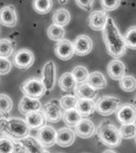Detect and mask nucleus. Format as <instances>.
<instances>
[{"mask_svg":"<svg viewBox=\"0 0 136 153\" xmlns=\"http://www.w3.org/2000/svg\"><path fill=\"white\" fill-rule=\"evenodd\" d=\"M63 120L67 126L69 128H72V127L75 128L79 122L82 120V117L76 109L68 110L64 112L63 115Z\"/></svg>","mask_w":136,"mask_h":153,"instance_id":"nucleus-28","label":"nucleus"},{"mask_svg":"<svg viewBox=\"0 0 136 153\" xmlns=\"http://www.w3.org/2000/svg\"><path fill=\"white\" fill-rule=\"evenodd\" d=\"M68 2H69L68 1H58V3L61 5H65L67 4Z\"/></svg>","mask_w":136,"mask_h":153,"instance_id":"nucleus-41","label":"nucleus"},{"mask_svg":"<svg viewBox=\"0 0 136 153\" xmlns=\"http://www.w3.org/2000/svg\"><path fill=\"white\" fill-rule=\"evenodd\" d=\"M79 99L76 96L73 95H65L63 96L60 100V105L61 107L65 111L72 109H76Z\"/></svg>","mask_w":136,"mask_h":153,"instance_id":"nucleus-32","label":"nucleus"},{"mask_svg":"<svg viewBox=\"0 0 136 153\" xmlns=\"http://www.w3.org/2000/svg\"><path fill=\"white\" fill-rule=\"evenodd\" d=\"M13 108V101L9 96L4 93L0 94V115L7 118Z\"/></svg>","mask_w":136,"mask_h":153,"instance_id":"nucleus-29","label":"nucleus"},{"mask_svg":"<svg viewBox=\"0 0 136 153\" xmlns=\"http://www.w3.org/2000/svg\"><path fill=\"white\" fill-rule=\"evenodd\" d=\"M87 83L95 90H100L106 87L107 80L102 73L95 71L89 74Z\"/></svg>","mask_w":136,"mask_h":153,"instance_id":"nucleus-24","label":"nucleus"},{"mask_svg":"<svg viewBox=\"0 0 136 153\" xmlns=\"http://www.w3.org/2000/svg\"><path fill=\"white\" fill-rule=\"evenodd\" d=\"M95 132L99 140L108 148L119 147L122 142L119 129L109 120H102Z\"/></svg>","mask_w":136,"mask_h":153,"instance_id":"nucleus-3","label":"nucleus"},{"mask_svg":"<svg viewBox=\"0 0 136 153\" xmlns=\"http://www.w3.org/2000/svg\"><path fill=\"white\" fill-rule=\"evenodd\" d=\"M54 51L56 56L62 61L71 59L75 54L72 42L67 39H63L58 42L55 45Z\"/></svg>","mask_w":136,"mask_h":153,"instance_id":"nucleus-11","label":"nucleus"},{"mask_svg":"<svg viewBox=\"0 0 136 153\" xmlns=\"http://www.w3.org/2000/svg\"><path fill=\"white\" fill-rule=\"evenodd\" d=\"M119 131L122 139L130 140L136 136V126L134 124L121 125Z\"/></svg>","mask_w":136,"mask_h":153,"instance_id":"nucleus-36","label":"nucleus"},{"mask_svg":"<svg viewBox=\"0 0 136 153\" xmlns=\"http://www.w3.org/2000/svg\"><path fill=\"white\" fill-rule=\"evenodd\" d=\"M103 153H116V152H115V151H112V150H105Z\"/></svg>","mask_w":136,"mask_h":153,"instance_id":"nucleus-42","label":"nucleus"},{"mask_svg":"<svg viewBox=\"0 0 136 153\" xmlns=\"http://www.w3.org/2000/svg\"><path fill=\"white\" fill-rule=\"evenodd\" d=\"M131 105H133L134 106H136V95L134 97L131 98V102H130Z\"/></svg>","mask_w":136,"mask_h":153,"instance_id":"nucleus-40","label":"nucleus"},{"mask_svg":"<svg viewBox=\"0 0 136 153\" xmlns=\"http://www.w3.org/2000/svg\"><path fill=\"white\" fill-rule=\"evenodd\" d=\"M121 106V100L114 96L104 95L100 97L95 103V110L103 117H108L116 112Z\"/></svg>","mask_w":136,"mask_h":153,"instance_id":"nucleus-5","label":"nucleus"},{"mask_svg":"<svg viewBox=\"0 0 136 153\" xmlns=\"http://www.w3.org/2000/svg\"><path fill=\"white\" fill-rule=\"evenodd\" d=\"M41 112L44 115L45 120L51 123H57L61 119L62 112L59 105L56 102L47 103L41 108Z\"/></svg>","mask_w":136,"mask_h":153,"instance_id":"nucleus-14","label":"nucleus"},{"mask_svg":"<svg viewBox=\"0 0 136 153\" xmlns=\"http://www.w3.org/2000/svg\"><path fill=\"white\" fill-rule=\"evenodd\" d=\"M76 134L69 128H62L57 132L56 143L61 148H68L74 143Z\"/></svg>","mask_w":136,"mask_h":153,"instance_id":"nucleus-15","label":"nucleus"},{"mask_svg":"<svg viewBox=\"0 0 136 153\" xmlns=\"http://www.w3.org/2000/svg\"><path fill=\"white\" fill-rule=\"evenodd\" d=\"M135 143H136V136L135 137Z\"/></svg>","mask_w":136,"mask_h":153,"instance_id":"nucleus-45","label":"nucleus"},{"mask_svg":"<svg viewBox=\"0 0 136 153\" xmlns=\"http://www.w3.org/2000/svg\"><path fill=\"white\" fill-rule=\"evenodd\" d=\"M72 74L74 76L77 84H83L87 82L88 76H89L88 70L83 65H78L75 67L72 72Z\"/></svg>","mask_w":136,"mask_h":153,"instance_id":"nucleus-34","label":"nucleus"},{"mask_svg":"<svg viewBox=\"0 0 136 153\" xmlns=\"http://www.w3.org/2000/svg\"><path fill=\"white\" fill-rule=\"evenodd\" d=\"M70 20H71L70 13L68 10L64 8L57 9L52 15V22L54 25L61 26V27L67 26L69 23Z\"/></svg>","mask_w":136,"mask_h":153,"instance_id":"nucleus-25","label":"nucleus"},{"mask_svg":"<svg viewBox=\"0 0 136 153\" xmlns=\"http://www.w3.org/2000/svg\"><path fill=\"white\" fill-rule=\"evenodd\" d=\"M107 19H108V16L106 11L103 10H95L92 12L88 16V26L93 30H103L107 23Z\"/></svg>","mask_w":136,"mask_h":153,"instance_id":"nucleus-12","label":"nucleus"},{"mask_svg":"<svg viewBox=\"0 0 136 153\" xmlns=\"http://www.w3.org/2000/svg\"><path fill=\"white\" fill-rule=\"evenodd\" d=\"M41 153H50V152H48V151H46V150H45V149H44V150L42 151V152Z\"/></svg>","mask_w":136,"mask_h":153,"instance_id":"nucleus-43","label":"nucleus"},{"mask_svg":"<svg viewBox=\"0 0 136 153\" xmlns=\"http://www.w3.org/2000/svg\"><path fill=\"white\" fill-rule=\"evenodd\" d=\"M133 124H135V126H136V117H135V120H134Z\"/></svg>","mask_w":136,"mask_h":153,"instance_id":"nucleus-44","label":"nucleus"},{"mask_svg":"<svg viewBox=\"0 0 136 153\" xmlns=\"http://www.w3.org/2000/svg\"><path fill=\"white\" fill-rule=\"evenodd\" d=\"M48 37L52 41L55 42H60L64 39V37L65 35V30L64 27L57 26V25H51L49 26L47 30Z\"/></svg>","mask_w":136,"mask_h":153,"instance_id":"nucleus-30","label":"nucleus"},{"mask_svg":"<svg viewBox=\"0 0 136 153\" xmlns=\"http://www.w3.org/2000/svg\"><path fill=\"white\" fill-rule=\"evenodd\" d=\"M30 131L25 120L21 118H0V131L7 134L14 140H21L28 136Z\"/></svg>","mask_w":136,"mask_h":153,"instance_id":"nucleus-2","label":"nucleus"},{"mask_svg":"<svg viewBox=\"0 0 136 153\" xmlns=\"http://www.w3.org/2000/svg\"><path fill=\"white\" fill-rule=\"evenodd\" d=\"M95 128L89 119H82L75 127V134L83 139H88L95 134Z\"/></svg>","mask_w":136,"mask_h":153,"instance_id":"nucleus-16","label":"nucleus"},{"mask_svg":"<svg viewBox=\"0 0 136 153\" xmlns=\"http://www.w3.org/2000/svg\"><path fill=\"white\" fill-rule=\"evenodd\" d=\"M56 65L53 61L45 62L41 72V81L46 90L51 91L56 85Z\"/></svg>","mask_w":136,"mask_h":153,"instance_id":"nucleus-7","label":"nucleus"},{"mask_svg":"<svg viewBox=\"0 0 136 153\" xmlns=\"http://www.w3.org/2000/svg\"><path fill=\"white\" fill-rule=\"evenodd\" d=\"M121 2L120 1H105L103 0L100 2L101 7H103V10L107 11H112L118 9V7L120 6Z\"/></svg>","mask_w":136,"mask_h":153,"instance_id":"nucleus-37","label":"nucleus"},{"mask_svg":"<svg viewBox=\"0 0 136 153\" xmlns=\"http://www.w3.org/2000/svg\"><path fill=\"white\" fill-rule=\"evenodd\" d=\"M94 1H76V4L81 9L85 10V11H90L92 8V4Z\"/></svg>","mask_w":136,"mask_h":153,"instance_id":"nucleus-39","label":"nucleus"},{"mask_svg":"<svg viewBox=\"0 0 136 153\" xmlns=\"http://www.w3.org/2000/svg\"><path fill=\"white\" fill-rule=\"evenodd\" d=\"M119 87L122 90L126 93L133 92L136 88V78L131 75H125L119 81Z\"/></svg>","mask_w":136,"mask_h":153,"instance_id":"nucleus-33","label":"nucleus"},{"mask_svg":"<svg viewBox=\"0 0 136 153\" xmlns=\"http://www.w3.org/2000/svg\"><path fill=\"white\" fill-rule=\"evenodd\" d=\"M108 76L114 81H120L126 74V66L120 60H113L107 65Z\"/></svg>","mask_w":136,"mask_h":153,"instance_id":"nucleus-17","label":"nucleus"},{"mask_svg":"<svg viewBox=\"0 0 136 153\" xmlns=\"http://www.w3.org/2000/svg\"><path fill=\"white\" fill-rule=\"evenodd\" d=\"M56 137L57 131L52 127L45 125L38 130L36 139L42 147L50 148L56 143Z\"/></svg>","mask_w":136,"mask_h":153,"instance_id":"nucleus-9","label":"nucleus"},{"mask_svg":"<svg viewBox=\"0 0 136 153\" xmlns=\"http://www.w3.org/2000/svg\"><path fill=\"white\" fill-rule=\"evenodd\" d=\"M58 85L60 88L64 92H72L75 91L77 82L76 81L72 73L66 72L60 76L58 81Z\"/></svg>","mask_w":136,"mask_h":153,"instance_id":"nucleus-23","label":"nucleus"},{"mask_svg":"<svg viewBox=\"0 0 136 153\" xmlns=\"http://www.w3.org/2000/svg\"><path fill=\"white\" fill-rule=\"evenodd\" d=\"M22 150L21 143L7 136L0 137V153H17Z\"/></svg>","mask_w":136,"mask_h":153,"instance_id":"nucleus-20","label":"nucleus"},{"mask_svg":"<svg viewBox=\"0 0 136 153\" xmlns=\"http://www.w3.org/2000/svg\"><path fill=\"white\" fill-rule=\"evenodd\" d=\"M12 64L9 60L0 57V75H6L11 70Z\"/></svg>","mask_w":136,"mask_h":153,"instance_id":"nucleus-38","label":"nucleus"},{"mask_svg":"<svg viewBox=\"0 0 136 153\" xmlns=\"http://www.w3.org/2000/svg\"><path fill=\"white\" fill-rule=\"evenodd\" d=\"M75 94L79 100H93L97 96V90L94 89L87 82H85L76 86Z\"/></svg>","mask_w":136,"mask_h":153,"instance_id":"nucleus-21","label":"nucleus"},{"mask_svg":"<svg viewBox=\"0 0 136 153\" xmlns=\"http://www.w3.org/2000/svg\"><path fill=\"white\" fill-rule=\"evenodd\" d=\"M24 120L27 124V126L29 127V128L33 129V130H36V129L39 130L41 128L45 126V122H46V120L41 111L33 112L26 115Z\"/></svg>","mask_w":136,"mask_h":153,"instance_id":"nucleus-19","label":"nucleus"},{"mask_svg":"<svg viewBox=\"0 0 136 153\" xmlns=\"http://www.w3.org/2000/svg\"><path fill=\"white\" fill-rule=\"evenodd\" d=\"M74 52L78 56H85L92 51L93 47L92 40L89 36L81 34L75 38L72 42Z\"/></svg>","mask_w":136,"mask_h":153,"instance_id":"nucleus-10","label":"nucleus"},{"mask_svg":"<svg viewBox=\"0 0 136 153\" xmlns=\"http://www.w3.org/2000/svg\"><path fill=\"white\" fill-rule=\"evenodd\" d=\"M41 108H42L41 104L39 100L31 99L27 97H23L21 98V101L18 105L19 112L25 116L30 112L41 111Z\"/></svg>","mask_w":136,"mask_h":153,"instance_id":"nucleus-18","label":"nucleus"},{"mask_svg":"<svg viewBox=\"0 0 136 153\" xmlns=\"http://www.w3.org/2000/svg\"><path fill=\"white\" fill-rule=\"evenodd\" d=\"M135 117L136 107L131 103L122 105L116 111V120L121 125L133 124Z\"/></svg>","mask_w":136,"mask_h":153,"instance_id":"nucleus-8","label":"nucleus"},{"mask_svg":"<svg viewBox=\"0 0 136 153\" xmlns=\"http://www.w3.org/2000/svg\"><path fill=\"white\" fill-rule=\"evenodd\" d=\"M76 110L81 117H88L95 111V103L91 100H79Z\"/></svg>","mask_w":136,"mask_h":153,"instance_id":"nucleus-26","label":"nucleus"},{"mask_svg":"<svg viewBox=\"0 0 136 153\" xmlns=\"http://www.w3.org/2000/svg\"><path fill=\"white\" fill-rule=\"evenodd\" d=\"M33 10L39 14H46L51 11L52 2L50 0H36L33 2Z\"/></svg>","mask_w":136,"mask_h":153,"instance_id":"nucleus-31","label":"nucleus"},{"mask_svg":"<svg viewBox=\"0 0 136 153\" xmlns=\"http://www.w3.org/2000/svg\"><path fill=\"white\" fill-rule=\"evenodd\" d=\"M126 47L136 50V26H131L126 31L123 37Z\"/></svg>","mask_w":136,"mask_h":153,"instance_id":"nucleus-35","label":"nucleus"},{"mask_svg":"<svg viewBox=\"0 0 136 153\" xmlns=\"http://www.w3.org/2000/svg\"><path fill=\"white\" fill-rule=\"evenodd\" d=\"M20 88L25 97L34 100H39L46 92L41 80L38 77H30L26 80L21 83Z\"/></svg>","mask_w":136,"mask_h":153,"instance_id":"nucleus-4","label":"nucleus"},{"mask_svg":"<svg viewBox=\"0 0 136 153\" xmlns=\"http://www.w3.org/2000/svg\"><path fill=\"white\" fill-rule=\"evenodd\" d=\"M103 38L108 54L114 58L123 57L126 53V44L123 37L117 27L114 19L108 17L103 30Z\"/></svg>","mask_w":136,"mask_h":153,"instance_id":"nucleus-1","label":"nucleus"},{"mask_svg":"<svg viewBox=\"0 0 136 153\" xmlns=\"http://www.w3.org/2000/svg\"><path fill=\"white\" fill-rule=\"evenodd\" d=\"M16 48V45L14 40L9 38H2L0 39V57H10L14 50Z\"/></svg>","mask_w":136,"mask_h":153,"instance_id":"nucleus-27","label":"nucleus"},{"mask_svg":"<svg viewBox=\"0 0 136 153\" xmlns=\"http://www.w3.org/2000/svg\"><path fill=\"white\" fill-rule=\"evenodd\" d=\"M18 22L15 8L13 5H8L0 10V24L7 27H14Z\"/></svg>","mask_w":136,"mask_h":153,"instance_id":"nucleus-13","label":"nucleus"},{"mask_svg":"<svg viewBox=\"0 0 136 153\" xmlns=\"http://www.w3.org/2000/svg\"><path fill=\"white\" fill-rule=\"evenodd\" d=\"M22 147V150L25 153H41L44 148L40 143H38L37 139L33 136H28L25 138L18 140Z\"/></svg>","mask_w":136,"mask_h":153,"instance_id":"nucleus-22","label":"nucleus"},{"mask_svg":"<svg viewBox=\"0 0 136 153\" xmlns=\"http://www.w3.org/2000/svg\"><path fill=\"white\" fill-rule=\"evenodd\" d=\"M34 54L28 49H21L17 51L13 57V64L20 69H28L33 65Z\"/></svg>","mask_w":136,"mask_h":153,"instance_id":"nucleus-6","label":"nucleus"}]
</instances>
